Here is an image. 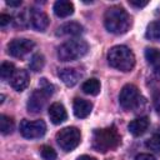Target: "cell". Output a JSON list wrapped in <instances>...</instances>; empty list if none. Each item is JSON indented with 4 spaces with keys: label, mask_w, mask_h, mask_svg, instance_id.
Instances as JSON below:
<instances>
[{
    "label": "cell",
    "mask_w": 160,
    "mask_h": 160,
    "mask_svg": "<svg viewBox=\"0 0 160 160\" xmlns=\"http://www.w3.org/2000/svg\"><path fill=\"white\" fill-rule=\"evenodd\" d=\"M121 139L115 126L96 129L92 134V149L99 152H106L119 146Z\"/></svg>",
    "instance_id": "7a4b0ae2"
},
{
    "label": "cell",
    "mask_w": 160,
    "mask_h": 160,
    "mask_svg": "<svg viewBox=\"0 0 160 160\" xmlns=\"http://www.w3.org/2000/svg\"><path fill=\"white\" fill-rule=\"evenodd\" d=\"M140 99H141V96L139 94V90L132 84L125 85L121 89L120 95H119V102L125 110L136 109L140 105Z\"/></svg>",
    "instance_id": "52a82bcc"
},
{
    "label": "cell",
    "mask_w": 160,
    "mask_h": 160,
    "mask_svg": "<svg viewBox=\"0 0 160 160\" xmlns=\"http://www.w3.org/2000/svg\"><path fill=\"white\" fill-rule=\"evenodd\" d=\"M81 32H82V26L75 21L66 22L58 29V35L61 36H78Z\"/></svg>",
    "instance_id": "2e32d148"
},
{
    "label": "cell",
    "mask_w": 160,
    "mask_h": 160,
    "mask_svg": "<svg viewBox=\"0 0 160 160\" xmlns=\"http://www.w3.org/2000/svg\"><path fill=\"white\" fill-rule=\"evenodd\" d=\"M29 22L31 28H34L38 31H44L49 25V18L48 15L39 10V9H30L29 10Z\"/></svg>",
    "instance_id": "30bf717a"
},
{
    "label": "cell",
    "mask_w": 160,
    "mask_h": 160,
    "mask_svg": "<svg viewBox=\"0 0 160 160\" xmlns=\"http://www.w3.org/2000/svg\"><path fill=\"white\" fill-rule=\"evenodd\" d=\"M145 58L148 62L156 70H160V50L155 48H146L145 50Z\"/></svg>",
    "instance_id": "ac0fdd59"
},
{
    "label": "cell",
    "mask_w": 160,
    "mask_h": 160,
    "mask_svg": "<svg viewBox=\"0 0 160 160\" xmlns=\"http://www.w3.org/2000/svg\"><path fill=\"white\" fill-rule=\"evenodd\" d=\"M20 132L26 139H39L46 132V124L44 120H22L20 122Z\"/></svg>",
    "instance_id": "ba28073f"
},
{
    "label": "cell",
    "mask_w": 160,
    "mask_h": 160,
    "mask_svg": "<svg viewBox=\"0 0 160 160\" xmlns=\"http://www.w3.org/2000/svg\"><path fill=\"white\" fill-rule=\"evenodd\" d=\"M15 71H16V70H15L14 65H12L11 62H9V61H4V62L1 64V66H0V76H1L2 80L11 79Z\"/></svg>",
    "instance_id": "7402d4cb"
},
{
    "label": "cell",
    "mask_w": 160,
    "mask_h": 160,
    "mask_svg": "<svg viewBox=\"0 0 160 160\" xmlns=\"http://www.w3.org/2000/svg\"><path fill=\"white\" fill-rule=\"evenodd\" d=\"M135 160H156L151 154H139L136 155Z\"/></svg>",
    "instance_id": "83f0119b"
},
{
    "label": "cell",
    "mask_w": 160,
    "mask_h": 160,
    "mask_svg": "<svg viewBox=\"0 0 160 160\" xmlns=\"http://www.w3.org/2000/svg\"><path fill=\"white\" fill-rule=\"evenodd\" d=\"M89 50L86 41L81 39H72L61 44L58 49V58L61 61H74L82 58Z\"/></svg>",
    "instance_id": "277c9868"
},
{
    "label": "cell",
    "mask_w": 160,
    "mask_h": 160,
    "mask_svg": "<svg viewBox=\"0 0 160 160\" xmlns=\"http://www.w3.org/2000/svg\"><path fill=\"white\" fill-rule=\"evenodd\" d=\"M108 62L111 68L120 71H130L135 65L134 52L124 45L114 46L108 52Z\"/></svg>",
    "instance_id": "3957f363"
},
{
    "label": "cell",
    "mask_w": 160,
    "mask_h": 160,
    "mask_svg": "<svg viewBox=\"0 0 160 160\" xmlns=\"http://www.w3.org/2000/svg\"><path fill=\"white\" fill-rule=\"evenodd\" d=\"M49 118H50L51 122L55 124V125H59V124L64 122L68 118V114H66V110H65L64 105L60 104V102L51 104L50 108H49Z\"/></svg>",
    "instance_id": "7c38bea8"
},
{
    "label": "cell",
    "mask_w": 160,
    "mask_h": 160,
    "mask_svg": "<svg viewBox=\"0 0 160 160\" xmlns=\"http://www.w3.org/2000/svg\"><path fill=\"white\" fill-rule=\"evenodd\" d=\"M54 94V86L46 81V79H41V88L39 90L32 91L28 100V110L30 112H40L44 106L46 105V101L49 96Z\"/></svg>",
    "instance_id": "5b68a950"
},
{
    "label": "cell",
    "mask_w": 160,
    "mask_h": 160,
    "mask_svg": "<svg viewBox=\"0 0 160 160\" xmlns=\"http://www.w3.org/2000/svg\"><path fill=\"white\" fill-rule=\"evenodd\" d=\"M81 140V135H80V130H78L74 126H68L61 129L58 134H56V141L59 144V146L64 150V151H71L74 150Z\"/></svg>",
    "instance_id": "8992f818"
},
{
    "label": "cell",
    "mask_w": 160,
    "mask_h": 160,
    "mask_svg": "<svg viewBox=\"0 0 160 160\" xmlns=\"http://www.w3.org/2000/svg\"><path fill=\"white\" fill-rule=\"evenodd\" d=\"M10 21H11L10 15H6V14H1L0 15V25L1 26H5V25L10 24Z\"/></svg>",
    "instance_id": "4316f807"
},
{
    "label": "cell",
    "mask_w": 160,
    "mask_h": 160,
    "mask_svg": "<svg viewBox=\"0 0 160 160\" xmlns=\"http://www.w3.org/2000/svg\"><path fill=\"white\" fill-rule=\"evenodd\" d=\"M129 4H130V5H132V6L142 8V6H145L148 2H146V1H129Z\"/></svg>",
    "instance_id": "f1b7e54d"
},
{
    "label": "cell",
    "mask_w": 160,
    "mask_h": 160,
    "mask_svg": "<svg viewBox=\"0 0 160 160\" xmlns=\"http://www.w3.org/2000/svg\"><path fill=\"white\" fill-rule=\"evenodd\" d=\"M72 109H74V114H75L78 118L84 119V118H86V116L90 115V112H91V110H92V104H91L89 100L76 98V99L74 100Z\"/></svg>",
    "instance_id": "5bb4252c"
},
{
    "label": "cell",
    "mask_w": 160,
    "mask_h": 160,
    "mask_svg": "<svg viewBox=\"0 0 160 160\" xmlns=\"http://www.w3.org/2000/svg\"><path fill=\"white\" fill-rule=\"evenodd\" d=\"M54 12L59 18H68L74 12V5L66 0H59L54 4Z\"/></svg>",
    "instance_id": "e0dca14e"
},
{
    "label": "cell",
    "mask_w": 160,
    "mask_h": 160,
    "mask_svg": "<svg viewBox=\"0 0 160 160\" xmlns=\"http://www.w3.org/2000/svg\"><path fill=\"white\" fill-rule=\"evenodd\" d=\"M35 44L29 39H14L8 45L9 54L14 58H22L34 49Z\"/></svg>",
    "instance_id": "9c48e42d"
},
{
    "label": "cell",
    "mask_w": 160,
    "mask_h": 160,
    "mask_svg": "<svg viewBox=\"0 0 160 160\" xmlns=\"http://www.w3.org/2000/svg\"><path fill=\"white\" fill-rule=\"evenodd\" d=\"M82 72L76 68H64L59 70V78L66 86H74L81 79Z\"/></svg>",
    "instance_id": "8fae6325"
},
{
    "label": "cell",
    "mask_w": 160,
    "mask_h": 160,
    "mask_svg": "<svg viewBox=\"0 0 160 160\" xmlns=\"http://www.w3.org/2000/svg\"><path fill=\"white\" fill-rule=\"evenodd\" d=\"M146 148L155 152H160V132L151 135L146 140Z\"/></svg>",
    "instance_id": "cb8c5ba5"
},
{
    "label": "cell",
    "mask_w": 160,
    "mask_h": 160,
    "mask_svg": "<svg viewBox=\"0 0 160 160\" xmlns=\"http://www.w3.org/2000/svg\"><path fill=\"white\" fill-rule=\"evenodd\" d=\"M81 90L88 95H98L100 92V82L98 79H89L82 82Z\"/></svg>",
    "instance_id": "d6986e66"
},
{
    "label": "cell",
    "mask_w": 160,
    "mask_h": 160,
    "mask_svg": "<svg viewBox=\"0 0 160 160\" xmlns=\"http://www.w3.org/2000/svg\"><path fill=\"white\" fill-rule=\"evenodd\" d=\"M40 154H41V156H42L44 160H55L56 159L55 150L51 146H48V145H44L40 149Z\"/></svg>",
    "instance_id": "d4e9b609"
},
{
    "label": "cell",
    "mask_w": 160,
    "mask_h": 160,
    "mask_svg": "<svg viewBox=\"0 0 160 160\" xmlns=\"http://www.w3.org/2000/svg\"><path fill=\"white\" fill-rule=\"evenodd\" d=\"M146 38L154 41H160V20L159 21H152L148 25L146 29Z\"/></svg>",
    "instance_id": "ffe728a7"
},
{
    "label": "cell",
    "mask_w": 160,
    "mask_h": 160,
    "mask_svg": "<svg viewBox=\"0 0 160 160\" xmlns=\"http://www.w3.org/2000/svg\"><path fill=\"white\" fill-rule=\"evenodd\" d=\"M6 4L9 6H20L21 5V1L20 0H8Z\"/></svg>",
    "instance_id": "f546056e"
},
{
    "label": "cell",
    "mask_w": 160,
    "mask_h": 160,
    "mask_svg": "<svg viewBox=\"0 0 160 160\" xmlns=\"http://www.w3.org/2000/svg\"><path fill=\"white\" fill-rule=\"evenodd\" d=\"M14 130V120L10 116L1 115L0 116V131L2 135L11 134Z\"/></svg>",
    "instance_id": "44dd1931"
},
{
    "label": "cell",
    "mask_w": 160,
    "mask_h": 160,
    "mask_svg": "<svg viewBox=\"0 0 160 160\" xmlns=\"http://www.w3.org/2000/svg\"><path fill=\"white\" fill-rule=\"evenodd\" d=\"M29 65H30V69L32 71H35V72L40 71L45 65V59H44V56L41 54H35V55H32Z\"/></svg>",
    "instance_id": "603a6c76"
},
{
    "label": "cell",
    "mask_w": 160,
    "mask_h": 160,
    "mask_svg": "<svg viewBox=\"0 0 160 160\" xmlns=\"http://www.w3.org/2000/svg\"><path fill=\"white\" fill-rule=\"evenodd\" d=\"M10 84L12 86V89H15L16 91H22L24 89H26V86L29 85V74L26 70L19 69L14 72L12 78L10 79Z\"/></svg>",
    "instance_id": "4fadbf2b"
},
{
    "label": "cell",
    "mask_w": 160,
    "mask_h": 160,
    "mask_svg": "<svg viewBox=\"0 0 160 160\" xmlns=\"http://www.w3.org/2000/svg\"><path fill=\"white\" fill-rule=\"evenodd\" d=\"M152 101H154V108H155V110L160 114V90H159V91H156V92L154 94Z\"/></svg>",
    "instance_id": "484cf974"
},
{
    "label": "cell",
    "mask_w": 160,
    "mask_h": 160,
    "mask_svg": "<svg viewBox=\"0 0 160 160\" xmlns=\"http://www.w3.org/2000/svg\"><path fill=\"white\" fill-rule=\"evenodd\" d=\"M131 20L130 15L121 6H111L105 11L104 25L106 30L115 35H121L126 32L130 28Z\"/></svg>",
    "instance_id": "6da1fadb"
},
{
    "label": "cell",
    "mask_w": 160,
    "mask_h": 160,
    "mask_svg": "<svg viewBox=\"0 0 160 160\" xmlns=\"http://www.w3.org/2000/svg\"><path fill=\"white\" fill-rule=\"evenodd\" d=\"M149 124L150 122H149V119L146 116H140V118H136L132 121H130L128 128H129V131L134 136H140L148 130Z\"/></svg>",
    "instance_id": "9a60e30c"
},
{
    "label": "cell",
    "mask_w": 160,
    "mask_h": 160,
    "mask_svg": "<svg viewBox=\"0 0 160 160\" xmlns=\"http://www.w3.org/2000/svg\"><path fill=\"white\" fill-rule=\"evenodd\" d=\"M76 160H96V159L92 158V156H89V155H81V156H79Z\"/></svg>",
    "instance_id": "4dcf8cb0"
}]
</instances>
